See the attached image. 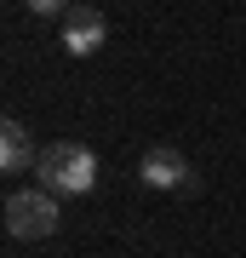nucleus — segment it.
I'll list each match as a JSON object with an SVG mask.
<instances>
[{
	"instance_id": "1",
	"label": "nucleus",
	"mask_w": 246,
	"mask_h": 258,
	"mask_svg": "<svg viewBox=\"0 0 246 258\" xmlns=\"http://www.w3.org/2000/svg\"><path fill=\"white\" fill-rule=\"evenodd\" d=\"M35 184H46L52 195H92L98 189V155L74 138L46 144L40 161H35Z\"/></svg>"
},
{
	"instance_id": "2",
	"label": "nucleus",
	"mask_w": 246,
	"mask_h": 258,
	"mask_svg": "<svg viewBox=\"0 0 246 258\" xmlns=\"http://www.w3.org/2000/svg\"><path fill=\"white\" fill-rule=\"evenodd\" d=\"M57 224H63V207L46 184L6 195V235L12 241H46V235H57Z\"/></svg>"
},
{
	"instance_id": "3",
	"label": "nucleus",
	"mask_w": 246,
	"mask_h": 258,
	"mask_svg": "<svg viewBox=\"0 0 246 258\" xmlns=\"http://www.w3.org/2000/svg\"><path fill=\"white\" fill-rule=\"evenodd\" d=\"M103 40H109V18L98 6H69L63 12V52L69 57H92Z\"/></svg>"
},
{
	"instance_id": "4",
	"label": "nucleus",
	"mask_w": 246,
	"mask_h": 258,
	"mask_svg": "<svg viewBox=\"0 0 246 258\" xmlns=\"http://www.w3.org/2000/svg\"><path fill=\"white\" fill-rule=\"evenodd\" d=\"M137 178H143L149 189H189V184H195L189 161H183L172 144H155V149H149V155L137 161Z\"/></svg>"
},
{
	"instance_id": "5",
	"label": "nucleus",
	"mask_w": 246,
	"mask_h": 258,
	"mask_svg": "<svg viewBox=\"0 0 246 258\" xmlns=\"http://www.w3.org/2000/svg\"><path fill=\"white\" fill-rule=\"evenodd\" d=\"M35 161H40V149H35V138H29V126L18 115L0 120V172H29Z\"/></svg>"
},
{
	"instance_id": "6",
	"label": "nucleus",
	"mask_w": 246,
	"mask_h": 258,
	"mask_svg": "<svg viewBox=\"0 0 246 258\" xmlns=\"http://www.w3.org/2000/svg\"><path fill=\"white\" fill-rule=\"evenodd\" d=\"M29 12H35V18H63V12L74 6V0H23Z\"/></svg>"
}]
</instances>
